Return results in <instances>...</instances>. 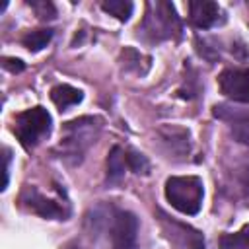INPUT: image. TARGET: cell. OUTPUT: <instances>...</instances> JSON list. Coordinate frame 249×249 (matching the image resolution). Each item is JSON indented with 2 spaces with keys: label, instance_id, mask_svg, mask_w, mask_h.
Wrapping results in <instances>:
<instances>
[{
  "label": "cell",
  "instance_id": "6da1fadb",
  "mask_svg": "<svg viewBox=\"0 0 249 249\" xmlns=\"http://www.w3.org/2000/svg\"><path fill=\"white\" fill-rule=\"evenodd\" d=\"M86 226L91 237L101 239L107 249H136L138 218L128 210L99 204L88 214Z\"/></svg>",
  "mask_w": 249,
  "mask_h": 249
},
{
  "label": "cell",
  "instance_id": "7a4b0ae2",
  "mask_svg": "<svg viewBox=\"0 0 249 249\" xmlns=\"http://www.w3.org/2000/svg\"><path fill=\"white\" fill-rule=\"evenodd\" d=\"M138 31L146 41L160 43L165 39L179 37L181 19L169 2H150L146 6V16L144 21L138 25Z\"/></svg>",
  "mask_w": 249,
  "mask_h": 249
},
{
  "label": "cell",
  "instance_id": "3957f363",
  "mask_svg": "<svg viewBox=\"0 0 249 249\" xmlns=\"http://www.w3.org/2000/svg\"><path fill=\"white\" fill-rule=\"evenodd\" d=\"M204 187L196 175L169 177L165 181V198L181 214H196L202 206Z\"/></svg>",
  "mask_w": 249,
  "mask_h": 249
},
{
  "label": "cell",
  "instance_id": "277c9868",
  "mask_svg": "<svg viewBox=\"0 0 249 249\" xmlns=\"http://www.w3.org/2000/svg\"><path fill=\"white\" fill-rule=\"evenodd\" d=\"M51 124H53V119H51L49 111L41 105H35L31 109H25L16 115L12 130L18 136V140L21 142V146L35 148L45 136H49Z\"/></svg>",
  "mask_w": 249,
  "mask_h": 249
},
{
  "label": "cell",
  "instance_id": "5b68a950",
  "mask_svg": "<svg viewBox=\"0 0 249 249\" xmlns=\"http://www.w3.org/2000/svg\"><path fill=\"white\" fill-rule=\"evenodd\" d=\"M97 121L99 119H93V117H82V119H76V121H70L64 124L66 136L62 138L60 148L68 156H74L76 161L82 160L84 150L93 142V138L97 134L95 130L99 128V124H93V123H97Z\"/></svg>",
  "mask_w": 249,
  "mask_h": 249
},
{
  "label": "cell",
  "instance_id": "8992f818",
  "mask_svg": "<svg viewBox=\"0 0 249 249\" xmlns=\"http://www.w3.org/2000/svg\"><path fill=\"white\" fill-rule=\"evenodd\" d=\"M21 202L33 210L35 214L43 216V218H56V220H66L68 216V204L66 202H58V200H53V198H47L43 196L35 187H27L23 193H21Z\"/></svg>",
  "mask_w": 249,
  "mask_h": 249
},
{
  "label": "cell",
  "instance_id": "52a82bcc",
  "mask_svg": "<svg viewBox=\"0 0 249 249\" xmlns=\"http://www.w3.org/2000/svg\"><path fill=\"white\" fill-rule=\"evenodd\" d=\"M218 84L226 97L239 103H249V68L224 70L218 78Z\"/></svg>",
  "mask_w": 249,
  "mask_h": 249
},
{
  "label": "cell",
  "instance_id": "ba28073f",
  "mask_svg": "<svg viewBox=\"0 0 249 249\" xmlns=\"http://www.w3.org/2000/svg\"><path fill=\"white\" fill-rule=\"evenodd\" d=\"M189 19L198 29H210L220 19V6L210 0L189 2Z\"/></svg>",
  "mask_w": 249,
  "mask_h": 249
},
{
  "label": "cell",
  "instance_id": "9c48e42d",
  "mask_svg": "<svg viewBox=\"0 0 249 249\" xmlns=\"http://www.w3.org/2000/svg\"><path fill=\"white\" fill-rule=\"evenodd\" d=\"M51 99L60 111H64L72 105H78L84 99V93L78 88H72L68 84H60V86H54L51 89Z\"/></svg>",
  "mask_w": 249,
  "mask_h": 249
},
{
  "label": "cell",
  "instance_id": "30bf717a",
  "mask_svg": "<svg viewBox=\"0 0 249 249\" xmlns=\"http://www.w3.org/2000/svg\"><path fill=\"white\" fill-rule=\"evenodd\" d=\"M126 165V150L121 146H113L109 156H107V179L109 181H119L124 175Z\"/></svg>",
  "mask_w": 249,
  "mask_h": 249
},
{
  "label": "cell",
  "instance_id": "8fae6325",
  "mask_svg": "<svg viewBox=\"0 0 249 249\" xmlns=\"http://www.w3.org/2000/svg\"><path fill=\"white\" fill-rule=\"evenodd\" d=\"M51 37H53V29H33V31H27L21 37V43H23L25 49L37 53L43 47H47V43L51 41Z\"/></svg>",
  "mask_w": 249,
  "mask_h": 249
},
{
  "label": "cell",
  "instance_id": "7c38bea8",
  "mask_svg": "<svg viewBox=\"0 0 249 249\" xmlns=\"http://www.w3.org/2000/svg\"><path fill=\"white\" fill-rule=\"evenodd\" d=\"M222 249H249V226H243L235 233H224L220 237Z\"/></svg>",
  "mask_w": 249,
  "mask_h": 249
},
{
  "label": "cell",
  "instance_id": "4fadbf2b",
  "mask_svg": "<svg viewBox=\"0 0 249 249\" xmlns=\"http://www.w3.org/2000/svg\"><path fill=\"white\" fill-rule=\"evenodd\" d=\"M101 8H103V12L115 16L117 19L126 21V19L130 18L134 6H132V2H128V0H105V2H101Z\"/></svg>",
  "mask_w": 249,
  "mask_h": 249
},
{
  "label": "cell",
  "instance_id": "5bb4252c",
  "mask_svg": "<svg viewBox=\"0 0 249 249\" xmlns=\"http://www.w3.org/2000/svg\"><path fill=\"white\" fill-rule=\"evenodd\" d=\"M126 165H128L130 171H134L138 175L140 173L146 175L150 171V161L146 160V156H142V154H138L134 150H126Z\"/></svg>",
  "mask_w": 249,
  "mask_h": 249
},
{
  "label": "cell",
  "instance_id": "9a60e30c",
  "mask_svg": "<svg viewBox=\"0 0 249 249\" xmlns=\"http://www.w3.org/2000/svg\"><path fill=\"white\" fill-rule=\"evenodd\" d=\"M231 134L237 142L249 144V115L231 119Z\"/></svg>",
  "mask_w": 249,
  "mask_h": 249
},
{
  "label": "cell",
  "instance_id": "2e32d148",
  "mask_svg": "<svg viewBox=\"0 0 249 249\" xmlns=\"http://www.w3.org/2000/svg\"><path fill=\"white\" fill-rule=\"evenodd\" d=\"M4 68H8L10 72H21L23 70V62L18 58H4Z\"/></svg>",
  "mask_w": 249,
  "mask_h": 249
},
{
  "label": "cell",
  "instance_id": "e0dca14e",
  "mask_svg": "<svg viewBox=\"0 0 249 249\" xmlns=\"http://www.w3.org/2000/svg\"><path fill=\"white\" fill-rule=\"evenodd\" d=\"M8 167H10V156H8V150H6V156H4V181H2V191H4L6 185H8Z\"/></svg>",
  "mask_w": 249,
  "mask_h": 249
},
{
  "label": "cell",
  "instance_id": "ac0fdd59",
  "mask_svg": "<svg viewBox=\"0 0 249 249\" xmlns=\"http://www.w3.org/2000/svg\"><path fill=\"white\" fill-rule=\"evenodd\" d=\"M64 249H84V247H82V245H78V243H68Z\"/></svg>",
  "mask_w": 249,
  "mask_h": 249
}]
</instances>
